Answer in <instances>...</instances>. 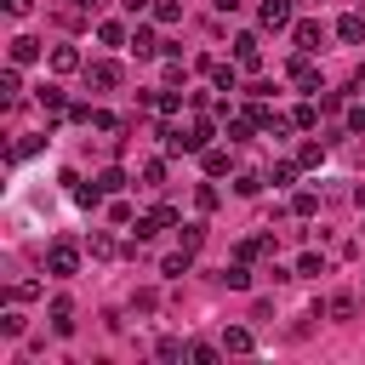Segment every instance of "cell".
Wrapping results in <instances>:
<instances>
[{
    "label": "cell",
    "instance_id": "cell-1",
    "mask_svg": "<svg viewBox=\"0 0 365 365\" xmlns=\"http://www.w3.org/2000/svg\"><path fill=\"white\" fill-rule=\"evenodd\" d=\"M46 274L74 279V274H80V245H74V240H51V251H46Z\"/></svg>",
    "mask_w": 365,
    "mask_h": 365
},
{
    "label": "cell",
    "instance_id": "cell-2",
    "mask_svg": "<svg viewBox=\"0 0 365 365\" xmlns=\"http://www.w3.org/2000/svg\"><path fill=\"white\" fill-rule=\"evenodd\" d=\"M80 74H86L91 91H114V86H120V63H114V57H97V63H86Z\"/></svg>",
    "mask_w": 365,
    "mask_h": 365
},
{
    "label": "cell",
    "instance_id": "cell-3",
    "mask_svg": "<svg viewBox=\"0 0 365 365\" xmlns=\"http://www.w3.org/2000/svg\"><path fill=\"white\" fill-rule=\"evenodd\" d=\"M291 40H297V51H319L325 46V23L319 17H302V23H291Z\"/></svg>",
    "mask_w": 365,
    "mask_h": 365
},
{
    "label": "cell",
    "instance_id": "cell-4",
    "mask_svg": "<svg viewBox=\"0 0 365 365\" xmlns=\"http://www.w3.org/2000/svg\"><path fill=\"white\" fill-rule=\"evenodd\" d=\"M257 23H262V29H274V34H279V29H291V0H262V6H257Z\"/></svg>",
    "mask_w": 365,
    "mask_h": 365
},
{
    "label": "cell",
    "instance_id": "cell-5",
    "mask_svg": "<svg viewBox=\"0 0 365 365\" xmlns=\"http://www.w3.org/2000/svg\"><path fill=\"white\" fill-rule=\"evenodd\" d=\"M234 63H240V68H257V63H262L257 34H234Z\"/></svg>",
    "mask_w": 365,
    "mask_h": 365
},
{
    "label": "cell",
    "instance_id": "cell-6",
    "mask_svg": "<svg viewBox=\"0 0 365 365\" xmlns=\"http://www.w3.org/2000/svg\"><path fill=\"white\" fill-rule=\"evenodd\" d=\"M285 74H291L302 91H325V86H319V74H314V63H308V51H302V57H291V68H285Z\"/></svg>",
    "mask_w": 365,
    "mask_h": 365
},
{
    "label": "cell",
    "instance_id": "cell-7",
    "mask_svg": "<svg viewBox=\"0 0 365 365\" xmlns=\"http://www.w3.org/2000/svg\"><path fill=\"white\" fill-rule=\"evenodd\" d=\"M46 314H51V331H57V336H68V331H74V302H68V297H51V308H46Z\"/></svg>",
    "mask_w": 365,
    "mask_h": 365
},
{
    "label": "cell",
    "instance_id": "cell-8",
    "mask_svg": "<svg viewBox=\"0 0 365 365\" xmlns=\"http://www.w3.org/2000/svg\"><path fill=\"white\" fill-rule=\"evenodd\" d=\"M125 46H131V51H137V57H154V51H165V46H160V40H154V29H148V23H137V29H131V40H125Z\"/></svg>",
    "mask_w": 365,
    "mask_h": 365
},
{
    "label": "cell",
    "instance_id": "cell-9",
    "mask_svg": "<svg viewBox=\"0 0 365 365\" xmlns=\"http://www.w3.org/2000/svg\"><path fill=\"white\" fill-rule=\"evenodd\" d=\"M251 348H257V336H251L245 325H228V331H222V354H251Z\"/></svg>",
    "mask_w": 365,
    "mask_h": 365
},
{
    "label": "cell",
    "instance_id": "cell-10",
    "mask_svg": "<svg viewBox=\"0 0 365 365\" xmlns=\"http://www.w3.org/2000/svg\"><path fill=\"white\" fill-rule=\"evenodd\" d=\"M336 34H342L348 46H365V11H348V17H336Z\"/></svg>",
    "mask_w": 365,
    "mask_h": 365
},
{
    "label": "cell",
    "instance_id": "cell-11",
    "mask_svg": "<svg viewBox=\"0 0 365 365\" xmlns=\"http://www.w3.org/2000/svg\"><path fill=\"white\" fill-rule=\"evenodd\" d=\"M40 108H46V120L68 114V97H63V86H40Z\"/></svg>",
    "mask_w": 365,
    "mask_h": 365
},
{
    "label": "cell",
    "instance_id": "cell-12",
    "mask_svg": "<svg viewBox=\"0 0 365 365\" xmlns=\"http://www.w3.org/2000/svg\"><path fill=\"white\" fill-rule=\"evenodd\" d=\"M188 268H194V251H188V245H182V251H171V257L160 262V274H165V279H182Z\"/></svg>",
    "mask_w": 365,
    "mask_h": 365
},
{
    "label": "cell",
    "instance_id": "cell-13",
    "mask_svg": "<svg viewBox=\"0 0 365 365\" xmlns=\"http://www.w3.org/2000/svg\"><path fill=\"white\" fill-rule=\"evenodd\" d=\"M34 57H40V40H34V34H17V40H11V63L23 68V63H34Z\"/></svg>",
    "mask_w": 365,
    "mask_h": 365
},
{
    "label": "cell",
    "instance_id": "cell-14",
    "mask_svg": "<svg viewBox=\"0 0 365 365\" xmlns=\"http://www.w3.org/2000/svg\"><path fill=\"white\" fill-rule=\"evenodd\" d=\"M51 68H57V74H74V68H86V63H80L74 46H51Z\"/></svg>",
    "mask_w": 365,
    "mask_h": 365
},
{
    "label": "cell",
    "instance_id": "cell-15",
    "mask_svg": "<svg viewBox=\"0 0 365 365\" xmlns=\"http://www.w3.org/2000/svg\"><path fill=\"white\" fill-rule=\"evenodd\" d=\"M211 86H217V91H240V68H234V63H217V68H211Z\"/></svg>",
    "mask_w": 365,
    "mask_h": 365
},
{
    "label": "cell",
    "instance_id": "cell-16",
    "mask_svg": "<svg viewBox=\"0 0 365 365\" xmlns=\"http://www.w3.org/2000/svg\"><path fill=\"white\" fill-rule=\"evenodd\" d=\"M262 182H268V177H257V171H234V194H240V200L262 194Z\"/></svg>",
    "mask_w": 365,
    "mask_h": 365
},
{
    "label": "cell",
    "instance_id": "cell-17",
    "mask_svg": "<svg viewBox=\"0 0 365 365\" xmlns=\"http://www.w3.org/2000/svg\"><path fill=\"white\" fill-rule=\"evenodd\" d=\"M205 171H211V177L234 171V154H228V148H205Z\"/></svg>",
    "mask_w": 365,
    "mask_h": 365
},
{
    "label": "cell",
    "instance_id": "cell-18",
    "mask_svg": "<svg viewBox=\"0 0 365 365\" xmlns=\"http://www.w3.org/2000/svg\"><path fill=\"white\" fill-rule=\"evenodd\" d=\"M217 279H222L228 291H245V285H251V268H245V262H234V268H222Z\"/></svg>",
    "mask_w": 365,
    "mask_h": 365
},
{
    "label": "cell",
    "instance_id": "cell-19",
    "mask_svg": "<svg viewBox=\"0 0 365 365\" xmlns=\"http://www.w3.org/2000/svg\"><path fill=\"white\" fill-rule=\"evenodd\" d=\"M97 40H103V46H125L131 34H125V29H120V23L108 17V23H97Z\"/></svg>",
    "mask_w": 365,
    "mask_h": 365
},
{
    "label": "cell",
    "instance_id": "cell-20",
    "mask_svg": "<svg viewBox=\"0 0 365 365\" xmlns=\"http://www.w3.org/2000/svg\"><path fill=\"white\" fill-rule=\"evenodd\" d=\"M40 143H46V137H34V131H23V137H17V143H11L6 154H11V160H29V154H34Z\"/></svg>",
    "mask_w": 365,
    "mask_h": 365
},
{
    "label": "cell",
    "instance_id": "cell-21",
    "mask_svg": "<svg viewBox=\"0 0 365 365\" xmlns=\"http://www.w3.org/2000/svg\"><path fill=\"white\" fill-rule=\"evenodd\" d=\"M325 148H331V143H302V148H297V165H325Z\"/></svg>",
    "mask_w": 365,
    "mask_h": 365
},
{
    "label": "cell",
    "instance_id": "cell-22",
    "mask_svg": "<svg viewBox=\"0 0 365 365\" xmlns=\"http://www.w3.org/2000/svg\"><path fill=\"white\" fill-rule=\"evenodd\" d=\"M137 177H143V188H160V182H165V160H143Z\"/></svg>",
    "mask_w": 365,
    "mask_h": 365
},
{
    "label": "cell",
    "instance_id": "cell-23",
    "mask_svg": "<svg viewBox=\"0 0 365 365\" xmlns=\"http://www.w3.org/2000/svg\"><path fill=\"white\" fill-rule=\"evenodd\" d=\"M268 182H274V188H291V182H297V165H291V160L268 165Z\"/></svg>",
    "mask_w": 365,
    "mask_h": 365
},
{
    "label": "cell",
    "instance_id": "cell-24",
    "mask_svg": "<svg viewBox=\"0 0 365 365\" xmlns=\"http://www.w3.org/2000/svg\"><path fill=\"white\" fill-rule=\"evenodd\" d=\"M97 188H103V194H120V188H125V171H120V165L97 171Z\"/></svg>",
    "mask_w": 365,
    "mask_h": 365
},
{
    "label": "cell",
    "instance_id": "cell-25",
    "mask_svg": "<svg viewBox=\"0 0 365 365\" xmlns=\"http://www.w3.org/2000/svg\"><path fill=\"white\" fill-rule=\"evenodd\" d=\"M325 314H331V319H354V297H348V291H336V297L325 302Z\"/></svg>",
    "mask_w": 365,
    "mask_h": 365
},
{
    "label": "cell",
    "instance_id": "cell-26",
    "mask_svg": "<svg viewBox=\"0 0 365 365\" xmlns=\"http://www.w3.org/2000/svg\"><path fill=\"white\" fill-rule=\"evenodd\" d=\"M154 23H182V0H154Z\"/></svg>",
    "mask_w": 365,
    "mask_h": 365
},
{
    "label": "cell",
    "instance_id": "cell-27",
    "mask_svg": "<svg viewBox=\"0 0 365 365\" xmlns=\"http://www.w3.org/2000/svg\"><path fill=\"white\" fill-rule=\"evenodd\" d=\"M17 91H23V80H17V63H11V68L0 74V97H6V103H17Z\"/></svg>",
    "mask_w": 365,
    "mask_h": 365
},
{
    "label": "cell",
    "instance_id": "cell-28",
    "mask_svg": "<svg viewBox=\"0 0 365 365\" xmlns=\"http://www.w3.org/2000/svg\"><path fill=\"white\" fill-rule=\"evenodd\" d=\"M291 211H297V217H314V211H319V194H314V188H302V194L291 200Z\"/></svg>",
    "mask_w": 365,
    "mask_h": 365
},
{
    "label": "cell",
    "instance_id": "cell-29",
    "mask_svg": "<svg viewBox=\"0 0 365 365\" xmlns=\"http://www.w3.org/2000/svg\"><path fill=\"white\" fill-rule=\"evenodd\" d=\"M177 234H182V245H188V251H200V245H205V222H182Z\"/></svg>",
    "mask_w": 365,
    "mask_h": 365
},
{
    "label": "cell",
    "instance_id": "cell-30",
    "mask_svg": "<svg viewBox=\"0 0 365 365\" xmlns=\"http://www.w3.org/2000/svg\"><path fill=\"white\" fill-rule=\"evenodd\" d=\"M291 125H302V131H314V125H319V108H314V103H302V108L291 114Z\"/></svg>",
    "mask_w": 365,
    "mask_h": 365
},
{
    "label": "cell",
    "instance_id": "cell-31",
    "mask_svg": "<svg viewBox=\"0 0 365 365\" xmlns=\"http://www.w3.org/2000/svg\"><path fill=\"white\" fill-rule=\"evenodd\" d=\"M217 200H222V194H217L211 182H200V188H194V205H200V211H217Z\"/></svg>",
    "mask_w": 365,
    "mask_h": 365
},
{
    "label": "cell",
    "instance_id": "cell-32",
    "mask_svg": "<svg viewBox=\"0 0 365 365\" xmlns=\"http://www.w3.org/2000/svg\"><path fill=\"white\" fill-rule=\"evenodd\" d=\"M23 325H29V319H23L17 308H6V314H0V331H6V336H23Z\"/></svg>",
    "mask_w": 365,
    "mask_h": 365
},
{
    "label": "cell",
    "instance_id": "cell-33",
    "mask_svg": "<svg viewBox=\"0 0 365 365\" xmlns=\"http://www.w3.org/2000/svg\"><path fill=\"white\" fill-rule=\"evenodd\" d=\"M154 354H160V359H182V354H188V348H182V342H177V336H160V342H154Z\"/></svg>",
    "mask_w": 365,
    "mask_h": 365
},
{
    "label": "cell",
    "instance_id": "cell-34",
    "mask_svg": "<svg viewBox=\"0 0 365 365\" xmlns=\"http://www.w3.org/2000/svg\"><path fill=\"white\" fill-rule=\"evenodd\" d=\"M154 108H160V114H165V120H171V114H177V108H182V97H177V91H160V97H154Z\"/></svg>",
    "mask_w": 365,
    "mask_h": 365
},
{
    "label": "cell",
    "instance_id": "cell-35",
    "mask_svg": "<svg viewBox=\"0 0 365 365\" xmlns=\"http://www.w3.org/2000/svg\"><path fill=\"white\" fill-rule=\"evenodd\" d=\"M251 125H257L251 114H245V120H228V143H245V137H251Z\"/></svg>",
    "mask_w": 365,
    "mask_h": 365
},
{
    "label": "cell",
    "instance_id": "cell-36",
    "mask_svg": "<svg viewBox=\"0 0 365 365\" xmlns=\"http://www.w3.org/2000/svg\"><path fill=\"white\" fill-rule=\"evenodd\" d=\"M297 274H308V279H319V274H325V257H314V251H308V257L297 262Z\"/></svg>",
    "mask_w": 365,
    "mask_h": 365
},
{
    "label": "cell",
    "instance_id": "cell-37",
    "mask_svg": "<svg viewBox=\"0 0 365 365\" xmlns=\"http://www.w3.org/2000/svg\"><path fill=\"white\" fill-rule=\"evenodd\" d=\"M34 297H40L34 279H17V285H11V302H34Z\"/></svg>",
    "mask_w": 365,
    "mask_h": 365
},
{
    "label": "cell",
    "instance_id": "cell-38",
    "mask_svg": "<svg viewBox=\"0 0 365 365\" xmlns=\"http://www.w3.org/2000/svg\"><path fill=\"white\" fill-rule=\"evenodd\" d=\"M188 359H194V365H211L217 348H211V342H188Z\"/></svg>",
    "mask_w": 365,
    "mask_h": 365
},
{
    "label": "cell",
    "instance_id": "cell-39",
    "mask_svg": "<svg viewBox=\"0 0 365 365\" xmlns=\"http://www.w3.org/2000/svg\"><path fill=\"white\" fill-rule=\"evenodd\" d=\"M91 257H103V262H108V257H114V240H108V234H91Z\"/></svg>",
    "mask_w": 365,
    "mask_h": 365
},
{
    "label": "cell",
    "instance_id": "cell-40",
    "mask_svg": "<svg viewBox=\"0 0 365 365\" xmlns=\"http://www.w3.org/2000/svg\"><path fill=\"white\" fill-rule=\"evenodd\" d=\"M131 308H137V314H154V308H160V297H154V291H137V297H131Z\"/></svg>",
    "mask_w": 365,
    "mask_h": 365
},
{
    "label": "cell",
    "instance_id": "cell-41",
    "mask_svg": "<svg viewBox=\"0 0 365 365\" xmlns=\"http://www.w3.org/2000/svg\"><path fill=\"white\" fill-rule=\"evenodd\" d=\"M6 17H29V0H6Z\"/></svg>",
    "mask_w": 365,
    "mask_h": 365
},
{
    "label": "cell",
    "instance_id": "cell-42",
    "mask_svg": "<svg viewBox=\"0 0 365 365\" xmlns=\"http://www.w3.org/2000/svg\"><path fill=\"white\" fill-rule=\"evenodd\" d=\"M120 6H125V11H131V17H143V11H148V6H154V0H120Z\"/></svg>",
    "mask_w": 365,
    "mask_h": 365
},
{
    "label": "cell",
    "instance_id": "cell-43",
    "mask_svg": "<svg viewBox=\"0 0 365 365\" xmlns=\"http://www.w3.org/2000/svg\"><path fill=\"white\" fill-rule=\"evenodd\" d=\"M354 91H365V63H359V74H354Z\"/></svg>",
    "mask_w": 365,
    "mask_h": 365
},
{
    "label": "cell",
    "instance_id": "cell-44",
    "mask_svg": "<svg viewBox=\"0 0 365 365\" xmlns=\"http://www.w3.org/2000/svg\"><path fill=\"white\" fill-rule=\"evenodd\" d=\"M80 6H86V11H97V6H108V0H80Z\"/></svg>",
    "mask_w": 365,
    "mask_h": 365
}]
</instances>
